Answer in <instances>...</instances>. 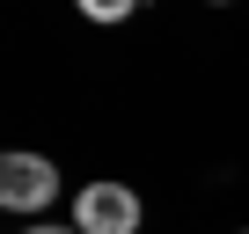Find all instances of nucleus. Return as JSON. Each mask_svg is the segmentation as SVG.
I'll use <instances>...</instances> for the list:
<instances>
[{
	"instance_id": "nucleus-1",
	"label": "nucleus",
	"mask_w": 249,
	"mask_h": 234,
	"mask_svg": "<svg viewBox=\"0 0 249 234\" xmlns=\"http://www.w3.org/2000/svg\"><path fill=\"white\" fill-rule=\"evenodd\" d=\"M73 227H81V234H140V190L95 176V183L73 198Z\"/></svg>"
},
{
	"instance_id": "nucleus-2",
	"label": "nucleus",
	"mask_w": 249,
	"mask_h": 234,
	"mask_svg": "<svg viewBox=\"0 0 249 234\" xmlns=\"http://www.w3.org/2000/svg\"><path fill=\"white\" fill-rule=\"evenodd\" d=\"M59 198V168L44 154H0V212H44Z\"/></svg>"
},
{
	"instance_id": "nucleus-3",
	"label": "nucleus",
	"mask_w": 249,
	"mask_h": 234,
	"mask_svg": "<svg viewBox=\"0 0 249 234\" xmlns=\"http://www.w3.org/2000/svg\"><path fill=\"white\" fill-rule=\"evenodd\" d=\"M73 8H81L88 22H124V15L140 8V0H73Z\"/></svg>"
},
{
	"instance_id": "nucleus-4",
	"label": "nucleus",
	"mask_w": 249,
	"mask_h": 234,
	"mask_svg": "<svg viewBox=\"0 0 249 234\" xmlns=\"http://www.w3.org/2000/svg\"><path fill=\"white\" fill-rule=\"evenodd\" d=\"M30 234H81V227H44V219H37V227H30Z\"/></svg>"
},
{
	"instance_id": "nucleus-5",
	"label": "nucleus",
	"mask_w": 249,
	"mask_h": 234,
	"mask_svg": "<svg viewBox=\"0 0 249 234\" xmlns=\"http://www.w3.org/2000/svg\"><path fill=\"white\" fill-rule=\"evenodd\" d=\"M213 8H227V0H213Z\"/></svg>"
},
{
	"instance_id": "nucleus-6",
	"label": "nucleus",
	"mask_w": 249,
	"mask_h": 234,
	"mask_svg": "<svg viewBox=\"0 0 249 234\" xmlns=\"http://www.w3.org/2000/svg\"><path fill=\"white\" fill-rule=\"evenodd\" d=\"M242 234H249V227H242Z\"/></svg>"
}]
</instances>
